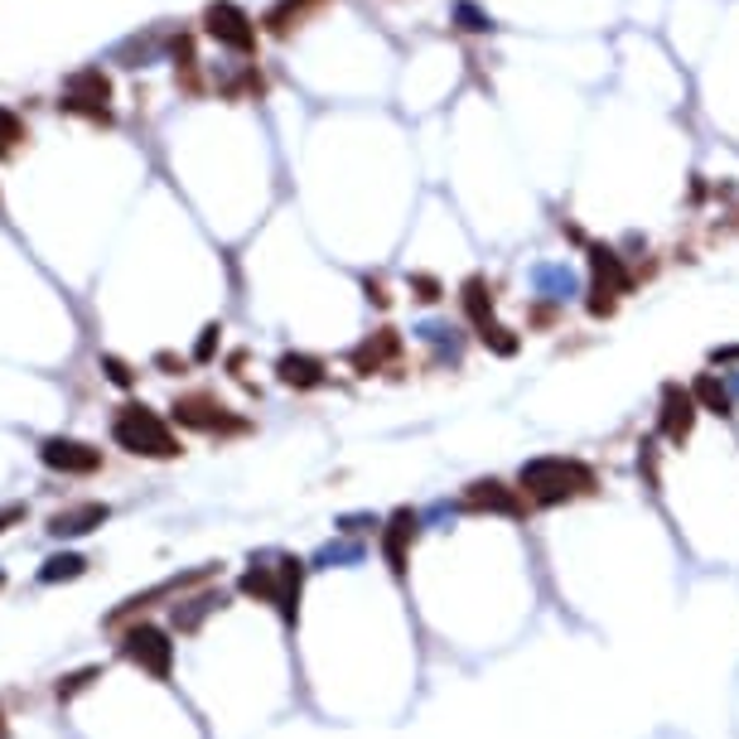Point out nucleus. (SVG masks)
<instances>
[{
  "label": "nucleus",
  "instance_id": "nucleus-1",
  "mask_svg": "<svg viewBox=\"0 0 739 739\" xmlns=\"http://www.w3.org/2000/svg\"><path fill=\"white\" fill-rule=\"evenodd\" d=\"M518 488L532 508H561V502H580L599 493V474L585 464V459L570 455H542L528 459L518 469Z\"/></svg>",
  "mask_w": 739,
  "mask_h": 739
},
{
  "label": "nucleus",
  "instance_id": "nucleus-2",
  "mask_svg": "<svg viewBox=\"0 0 739 739\" xmlns=\"http://www.w3.org/2000/svg\"><path fill=\"white\" fill-rule=\"evenodd\" d=\"M111 440L121 445L126 455H145V459H179L184 455V445H179V435L155 416L150 407H121L117 416H111Z\"/></svg>",
  "mask_w": 739,
  "mask_h": 739
},
{
  "label": "nucleus",
  "instance_id": "nucleus-3",
  "mask_svg": "<svg viewBox=\"0 0 739 739\" xmlns=\"http://www.w3.org/2000/svg\"><path fill=\"white\" fill-rule=\"evenodd\" d=\"M121 657L136 663L141 671H150L155 681H170V671H174V643L155 623H136V629L121 633Z\"/></svg>",
  "mask_w": 739,
  "mask_h": 739
},
{
  "label": "nucleus",
  "instance_id": "nucleus-4",
  "mask_svg": "<svg viewBox=\"0 0 739 739\" xmlns=\"http://www.w3.org/2000/svg\"><path fill=\"white\" fill-rule=\"evenodd\" d=\"M170 416L179 425H189V431H204V435H242L246 431V421H238L218 397H208V391H189V397H179L170 407Z\"/></svg>",
  "mask_w": 739,
  "mask_h": 739
},
{
  "label": "nucleus",
  "instance_id": "nucleus-5",
  "mask_svg": "<svg viewBox=\"0 0 739 739\" xmlns=\"http://www.w3.org/2000/svg\"><path fill=\"white\" fill-rule=\"evenodd\" d=\"M459 512H498V518L522 522L532 512V502L522 498V488L502 484V478H474L459 493Z\"/></svg>",
  "mask_w": 739,
  "mask_h": 739
},
{
  "label": "nucleus",
  "instance_id": "nucleus-6",
  "mask_svg": "<svg viewBox=\"0 0 739 739\" xmlns=\"http://www.w3.org/2000/svg\"><path fill=\"white\" fill-rule=\"evenodd\" d=\"M696 416H701V407H696V397H691V387L667 383L663 387V407H657V435L681 450V445L691 440V431H696Z\"/></svg>",
  "mask_w": 739,
  "mask_h": 739
},
{
  "label": "nucleus",
  "instance_id": "nucleus-7",
  "mask_svg": "<svg viewBox=\"0 0 739 739\" xmlns=\"http://www.w3.org/2000/svg\"><path fill=\"white\" fill-rule=\"evenodd\" d=\"M111 83H107V73L102 69H83V73H73L69 77V93H63V111H77V117H87V121H111Z\"/></svg>",
  "mask_w": 739,
  "mask_h": 739
},
{
  "label": "nucleus",
  "instance_id": "nucleus-8",
  "mask_svg": "<svg viewBox=\"0 0 739 739\" xmlns=\"http://www.w3.org/2000/svg\"><path fill=\"white\" fill-rule=\"evenodd\" d=\"M204 29L218 44H228V49H238V53H252L256 49V25H252V15H246L242 5H232V0H213V5L204 10Z\"/></svg>",
  "mask_w": 739,
  "mask_h": 739
},
{
  "label": "nucleus",
  "instance_id": "nucleus-9",
  "mask_svg": "<svg viewBox=\"0 0 739 739\" xmlns=\"http://www.w3.org/2000/svg\"><path fill=\"white\" fill-rule=\"evenodd\" d=\"M39 459L53 474H97L102 469V450H93L87 440H69V435H49L39 445Z\"/></svg>",
  "mask_w": 739,
  "mask_h": 739
},
{
  "label": "nucleus",
  "instance_id": "nucleus-10",
  "mask_svg": "<svg viewBox=\"0 0 739 739\" xmlns=\"http://www.w3.org/2000/svg\"><path fill=\"white\" fill-rule=\"evenodd\" d=\"M218 576V566H204V570H194V576H174V580H165V585H155V590H145V595H131L121 609H111L107 614V629H121L126 619H136L141 609H150V604H160V599H170V595H184V590H194V585H204V580Z\"/></svg>",
  "mask_w": 739,
  "mask_h": 739
},
{
  "label": "nucleus",
  "instance_id": "nucleus-11",
  "mask_svg": "<svg viewBox=\"0 0 739 739\" xmlns=\"http://www.w3.org/2000/svg\"><path fill=\"white\" fill-rule=\"evenodd\" d=\"M416 536H421V518L411 508H397L391 518L383 522V556H387V566H391V576H407V561H411V546H416Z\"/></svg>",
  "mask_w": 739,
  "mask_h": 739
},
{
  "label": "nucleus",
  "instance_id": "nucleus-12",
  "mask_svg": "<svg viewBox=\"0 0 739 739\" xmlns=\"http://www.w3.org/2000/svg\"><path fill=\"white\" fill-rule=\"evenodd\" d=\"M300 590H305V561L281 556V561H276V609H281L286 623L300 619Z\"/></svg>",
  "mask_w": 739,
  "mask_h": 739
},
{
  "label": "nucleus",
  "instance_id": "nucleus-13",
  "mask_svg": "<svg viewBox=\"0 0 739 739\" xmlns=\"http://www.w3.org/2000/svg\"><path fill=\"white\" fill-rule=\"evenodd\" d=\"M397 353H401V334H397V329H377L373 339L363 343V349H353L349 363H353L358 377H373V373H383V367H387Z\"/></svg>",
  "mask_w": 739,
  "mask_h": 739
},
{
  "label": "nucleus",
  "instance_id": "nucleus-14",
  "mask_svg": "<svg viewBox=\"0 0 739 739\" xmlns=\"http://www.w3.org/2000/svg\"><path fill=\"white\" fill-rule=\"evenodd\" d=\"M107 518H111L107 502H77V508L53 512V518H49V532H53V536H83V532L102 528Z\"/></svg>",
  "mask_w": 739,
  "mask_h": 739
},
{
  "label": "nucleus",
  "instance_id": "nucleus-15",
  "mask_svg": "<svg viewBox=\"0 0 739 739\" xmlns=\"http://www.w3.org/2000/svg\"><path fill=\"white\" fill-rule=\"evenodd\" d=\"M276 377L295 391H315V387H324V363L310 353H286L281 363H276Z\"/></svg>",
  "mask_w": 739,
  "mask_h": 739
},
{
  "label": "nucleus",
  "instance_id": "nucleus-16",
  "mask_svg": "<svg viewBox=\"0 0 739 739\" xmlns=\"http://www.w3.org/2000/svg\"><path fill=\"white\" fill-rule=\"evenodd\" d=\"M459 310L469 315L474 329H488L493 324V290H488L484 276H469V281L459 286Z\"/></svg>",
  "mask_w": 739,
  "mask_h": 739
},
{
  "label": "nucleus",
  "instance_id": "nucleus-17",
  "mask_svg": "<svg viewBox=\"0 0 739 739\" xmlns=\"http://www.w3.org/2000/svg\"><path fill=\"white\" fill-rule=\"evenodd\" d=\"M590 266H595V286H609L614 295H629L633 290V276L623 271L619 252H609V246H590Z\"/></svg>",
  "mask_w": 739,
  "mask_h": 739
},
{
  "label": "nucleus",
  "instance_id": "nucleus-18",
  "mask_svg": "<svg viewBox=\"0 0 739 739\" xmlns=\"http://www.w3.org/2000/svg\"><path fill=\"white\" fill-rule=\"evenodd\" d=\"M691 397H696V407H701V411H711V416H735L730 391H725V383H720L715 373H701L696 383H691Z\"/></svg>",
  "mask_w": 739,
  "mask_h": 739
},
{
  "label": "nucleus",
  "instance_id": "nucleus-19",
  "mask_svg": "<svg viewBox=\"0 0 739 739\" xmlns=\"http://www.w3.org/2000/svg\"><path fill=\"white\" fill-rule=\"evenodd\" d=\"M222 604V595H213V590H204V595H194V599H184V604H174V629L179 633H194L198 623H204V614H213Z\"/></svg>",
  "mask_w": 739,
  "mask_h": 739
},
{
  "label": "nucleus",
  "instance_id": "nucleus-20",
  "mask_svg": "<svg viewBox=\"0 0 739 739\" xmlns=\"http://www.w3.org/2000/svg\"><path fill=\"white\" fill-rule=\"evenodd\" d=\"M315 5H324V0H281V5H276L271 15H266V29H271V35H281V39H286L290 29H295L300 20H305L310 10H315Z\"/></svg>",
  "mask_w": 739,
  "mask_h": 739
},
{
  "label": "nucleus",
  "instance_id": "nucleus-21",
  "mask_svg": "<svg viewBox=\"0 0 739 739\" xmlns=\"http://www.w3.org/2000/svg\"><path fill=\"white\" fill-rule=\"evenodd\" d=\"M87 570V561L77 552H63V556H49V561L39 566V580L44 585H59V580H77Z\"/></svg>",
  "mask_w": 739,
  "mask_h": 739
},
{
  "label": "nucleus",
  "instance_id": "nucleus-22",
  "mask_svg": "<svg viewBox=\"0 0 739 739\" xmlns=\"http://www.w3.org/2000/svg\"><path fill=\"white\" fill-rule=\"evenodd\" d=\"M242 595L246 599H262V604H276V566H252L242 576Z\"/></svg>",
  "mask_w": 739,
  "mask_h": 739
},
{
  "label": "nucleus",
  "instance_id": "nucleus-23",
  "mask_svg": "<svg viewBox=\"0 0 739 739\" xmlns=\"http://www.w3.org/2000/svg\"><path fill=\"white\" fill-rule=\"evenodd\" d=\"M20 141H25V121H20L10 107H0V155H10Z\"/></svg>",
  "mask_w": 739,
  "mask_h": 739
},
{
  "label": "nucleus",
  "instance_id": "nucleus-24",
  "mask_svg": "<svg viewBox=\"0 0 739 739\" xmlns=\"http://www.w3.org/2000/svg\"><path fill=\"white\" fill-rule=\"evenodd\" d=\"M478 339H484L493 353H502V358L518 353V339H512V329H502V324H488V329H478Z\"/></svg>",
  "mask_w": 739,
  "mask_h": 739
},
{
  "label": "nucleus",
  "instance_id": "nucleus-25",
  "mask_svg": "<svg viewBox=\"0 0 739 739\" xmlns=\"http://www.w3.org/2000/svg\"><path fill=\"white\" fill-rule=\"evenodd\" d=\"M97 677H102V667H83V671H73V677H63L59 681V701H73L77 691H87Z\"/></svg>",
  "mask_w": 739,
  "mask_h": 739
},
{
  "label": "nucleus",
  "instance_id": "nucleus-26",
  "mask_svg": "<svg viewBox=\"0 0 739 739\" xmlns=\"http://www.w3.org/2000/svg\"><path fill=\"white\" fill-rule=\"evenodd\" d=\"M411 290H416V300H421V305H435V300L445 295V286L435 281V276H425V271H416V276H411Z\"/></svg>",
  "mask_w": 739,
  "mask_h": 739
},
{
  "label": "nucleus",
  "instance_id": "nucleus-27",
  "mask_svg": "<svg viewBox=\"0 0 739 739\" xmlns=\"http://www.w3.org/2000/svg\"><path fill=\"white\" fill-rule=\"evenodd\" d=\"M614 305H619V295H614V290L609 286H595V290H590V315H614Z\"/></svg>",
  "mask_w": 739,
  "mask_h": 739
},
{
  "label": "nucleus",
  "instance_id": "nucleus-28",
  "mask_svg": "<svg viewBox=\"0 0 739 739\" xmlns=\"http://www.w3.org/2000/svg\"><path fill=\"white\" fill-rule=\"evenodd\" d=\"M102 373L111 377V383H117V387H131V383H136V373H131V367L126 363H121V358H102Z\"/></svg>",
  "mask_w": 739,
  "mask_h": 739
},
{
  "label": "nucleus",
  "instance_id": "nucleus-29",
  "mask_svg": "<svg viewBox=\"0 0 739 739\" xmlns=\"http://www.w3.org/2000/svg\"><path fill=\"white\" fill-rule=\"evenodd\" d=\"M218 324H208V329L204 334H198V349H194V358H198V363H208V358H213V349H218Z\"/></svg>",
  "mask_w": 739,
  "mask_h": 739
},
{
  "label": "nucleus",
  "instance_id": "nucleus-30",
  "mask_svg": "<svg viewBox=\"0 0 739 739\" xmlns=\"http://www.w3.org/2000/svg\"><path fill=\"white\" fill-rule=\"evenodd\" d=\"M155 367H165V373H184V358H174V353H155Z\"/></svg>",
  "mask_w": 739,
  "mask_h": 739
},
{
  "label": "nucleus",
  "instance_id": "nucleus-31",
  "mask_svg": "<svg viewBox=\"0 0 739 739\" xmlns=\"http://www.w3.org/2000/svg\"><path fill=\"white\" fill-rule=\"evenodd\" d=\"M25 518V508H20V502H10V508H0V532L10 528V522H20Z\"/></svg>",
  "mask_w": 739,
  "mask_h": 739
},
{
  "label": "nucleus",
  "instance_id": "nucleus-32",
  "mask_svg": "<svg viewBox=\"0 0 739 739\" xmlns=\"http://www.w3.org/2000/svg\"><path fill=\"white\" fill-rule=\"evenodd\" d=\"M367 300H377V305H387V300H391V295H387V286H383V281H373V276H367Z\"/></svg>",
  "mask_w": 739,
  "mask_h": 739
},
{
  "label": "nucleus",
  "instance_id": "nucleus-33",
  "mask_svg": "<svg viewBox=\"0 0 739 739\" xmlns=\"http://www.w3.org/2000/svg\"><path fill=\"white\" fill-rule=\"evenodd\" d=\"M5 735H10V730H5V711H0V739H5Z\"/></svg>",
  "mask_w": 739,
  "mask_h": 739
}]
</instances>
